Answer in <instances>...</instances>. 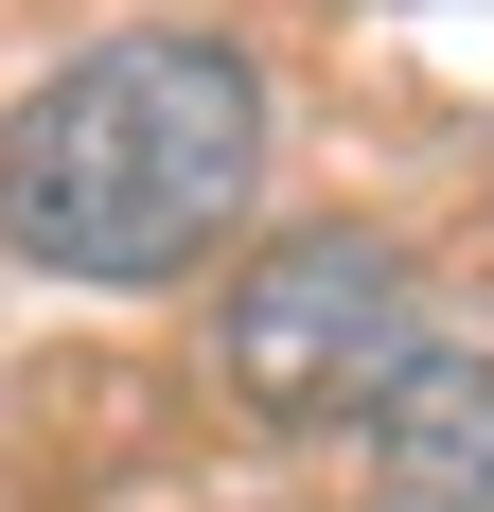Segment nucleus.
Masks as SVG:
<instances>
[{
	"label": "nucleus",
	"instance_id": "obj_2",
	"mask_svg": "<svg viewBox=\"0 0 494 512\" xmlns=\"http://www.w3.org/2000/svg\"><path fill=\"white\" fill-rule=\"evenodd\" d=\"M212 354H230V389L265 424H371L442 336H424L406 248H371V230H283V248L230 283V336H212Z\"/></svg>",
	"mask_w": 494,
	"mask_h": 512
},
{
	"label": "nucleus",
	"instance_id": "obj_3",
	"mask_svg": "<svg viewBox=\"0 0 494 512\" xmlns=\"http://www.w3.org/2000/svg\"><path fill=\"white\" fill-rule=\"evenodd\" d=\"M371 512H494V354H424L371 407Z\"/></svg>",
	"mask_w": 494,
	"mask_h": 512
},
{
	"label": "nucleus",
	"instance_id": "obj_1",
	"mask_svg": "<svg viewBox=\"0 0 494 512\" xmlns=\"http://www.w3.org/2000/svg\"><path fill=\"white\" fill-rule=\"evenodd\" d=\"M265 195V71L230 36H106L0 124V248L53 283H177Z\"/></svg>",
	"mask_w": 494,
	"mask_h": 512
}]
</instances>
